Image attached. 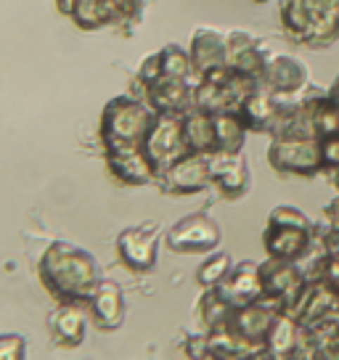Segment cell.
Wrapping results in <instances>:
<instances>
[{"instance_id": "cell-26", "label": "cell", "mask_w": 339, "mask_h": 360, "mask_svg": "<svg viewBox=\"0 0 339 360\" xmlns=\"http://www.w3.org/2000/svg\"><path fill=\"white\" fill-rule=\"evenodd\" d=\"M318 360H339V337L331 339V342H326V345L321 347Z\"/></svg>"}, {"instance_id": "cell-18", "label": "cell", "mask_w": 339, "mask_h": 360, "mask_svg": "<svg viewBox=\"0 0 339 360\" xmlns=\"http://www.w3.org/2000/svg\"><path fill=\"white\" fill-rule=\"evenodd\" d=\"M183 120V138H186V148L191 154H215V120L212 114L204 109H188L181 117Z\"/></svg>"}, {"instance_id": "cell-17", "label": "cell", "mask_w": 339, "mask_h": 360, "mask_svg": "<svg viewBox=\"0 0 339 360\" xmlns=\"http://www.w3.org/2000/svg\"><path fill=\"white\" fill-rule=\"evenodd\" d=\"M207 334V352L220 360H262L265 358V347L247 342L238 337L234 328H215V331H204Z\"/></svg>"}, {"instance_id": "cell-14", "label": "cell", "mask_w": 339, "mask_h": 360, "mask_svg": "<svg viewBox=\"0 0 339 360\" xmlns=\"http://www.w3.org/2000/svg\"><path fill=\"white\" fill-rule=\"evenodd\" d=\"M223 300H226L234 310L236 307H247L262 300V281H260V262H238L231 268L226 281L215 289Z\"/></svg>"}, {"instance_id": "cell-25", "label": "cell", "mask_w": 339, "mask_h": 360, "mask_svg": "<svg viewBox=\"0 0 339 360\" xmlns=\"http://www.w3.org/2000/svg\"><path fill=\"white\" fill-rule=\"evenodd\" d=\"M318 281H324L331 292L339 294V257H331V255H328L326 262H324V270H321V278H318Z\"/></svg>"}, {"instance_id": "cell-23", "label": "cell", "mask_w": 339, "mask_h": 360, "mask_svg": "<svg viewBox=\"0 0 339 360\" xmlns=\"http://www.w3.org/2000/svg\"><path fill=\"white\" fill-rule=\"evenodd\" d=\"M27 358V339L22 334H0V360Z\"/></svg>"}, {"instance_id": "cell-12", "label": "cell", "mask_w": 339, "mask_h": 360, "mask_svg": "<svg viewBox=\"0 0 339 360\" xmlns=\"http://www.w3.org/2000/svg\"><path fill=\"white\" fill-rule=\"evenodd\" d=\"M316 228H302V225H276L268 223L265 228V252L273 259H286V262H300L307 255L313 244Z\"/></svg>"}, {"instance_id": "cell-6", "label": "cell", "mask_w": 339, "mask_h": 360, "mask_svg": "<svg viewBox=\"0 0 339 360\" xmlns=\"http://www.w3.org/2000/svg\"><path fill=\"white\" fill-rule=\"evenodd\" d=\"M220 244V225L210 214H188L170 228L167 247L178 255H210Z\"/></svg>"}, {"instance_id": "cell-1", "label": "cell", "mask_w": 339, "mask_h": 360, "mask_svg": "<svg viewBox=\"0 0 339 360\" xmlns=\"http://www.w3.org/2000/svg\"><path fill=\"white\" fill-rule=\"evenodd\" d=\"M37 276H40L43 289L56 302L88 304L96 286L101 283L98 262L85 249L67 244V241H53L43 252V257L37 262Z\"/></svg>"}, {"instance_id": "cell-24", "label": "cell", "mask_w": 339, "mask_h": 360, "mask_svg": "<svg viewBox=\"0 0 339 360\" xmlns=\"http://www.w3.org/2000/svg\"><path fill=\"white\" fill-rule=\"evenodd\" d=\"M321 159H324V169L339 172V135L321 141Z\"/></svg>"}, {"instance_id": "cell-5", "label": "cell", "mask_w": 339, "mask_h": 360, "mask_svg": "<svg viewBox=\"0 0 339 360\" xmlns=\"http://www.w3.org/2000/svg\"><path fill=\"white\" fill-rule=\"evenodd\" d=\"M141 146L146 151V157L151 159V165L157 167V172H165L172 162H178L183 154H188L186 138H183V120L175 114H157V120H154Z\"/></svg>"}, {"instance_id": "cell-29", "label": "cell", "mask_w": 339, "mask_h": 360, "mask_svg": "<svg viewBox=\"0 0 339 360\" xmlns=\"http://www.w3.org/2000/svg\"><path fill=\"white\" fill-rule=\"evenodd\" d=\"M331 175H334V186L339 188V172H331Z\"/></svg>"}, {"instance_id": "cell-22", "label": "cell", "mask_w": 339, "mask_h": 360, "mask_svg": "<svg viewBox=\"0 0 339 360\" xmlns=\"http://www.w3.org/2000/svg\"><path fill=\"white\" fill-rule=\"evenodd\" d=\"M234 268V259L226 252H210V257L204 259L199 270H196V283L202 289H217L220 283L226 281V276Z\"/></svg>"}, {"instance_id": "cell-20", "label": "cell", "mask_w": 339, "mask_h": 360, "mask_svg": "<svg viewBox=\"0 0 339 360\" xmlns=\"http://www.w3.org/2000/svg\"><path fill=\"white\" fill-rule=\"evenodd\" d=\"M215 120V151L220 154H241L247 141V127L241 122L238 112H217Z\"/></svg>"}, {"instance_id": "cell-31", "label": "cell", "mask_w": 339, "mask_h": 360, "mask_svg": "<svg viewBox=\"0 0 339 360\" xmlns=\"http://www.w3.org/2000/svg\"><path fill=\"white\" fill-rule=\"evenodd\" d=\"M262 360H265V358H262Z\"/></svg>"}, {"instance_id": "cell-4", "label": "cell", "mask_w": 339, "mask_h": 360, "mask_svg": "<svg viewBox=\"0 0 339 360\" xmlns=\"http://www.w3.org/2000/svg\"><path fill=\"white\" fill-rule=\"evenodd\" d=\"M260 281H262V300L276 304L281 313H289L294 302L300 300L302 289L307 286V278L297 262L268 257L260 262Z\"/></svg>"}, {"instance_id": "cell-15", "label": "cell", "mask_w": 339, "mask_h": 360, "mask_svg": "<svg viewBox=\"0 0 339 360\" xmlns=\"http://www.w3.org/2000/svg\"><path fill=\"white\" fill-rule=\"evenodd\" d=\"M279 307L271 304L268 300H260L255 304H247V307H236L231 313V321H228V328H234L238 337H244L247 342H255V345H265V337L271 326L279 318Z\"/></svg>"}, {"instance_id": "cell-10", "label": "cell", "mask_w": 339, "mask_h": 360, "mask_svg": "<svg viewBox=\"0 0 339 360\" xmlns=\"http://www.w3.org/2000/svg\"><path fill=\"white\" fill-rule=\"evenodd\" d=\"M106 165H109V172L122 186H148L159 178L157 167L146 157L143 146L106 148Z\"/></svg>"}, {"instance_id": "cell-27", "label": "cell", "mask_w": 339, "mask_h": 360, "mask_svg": "<svg viewBox=\"0 0 339 360\" xmlns=\"http://www.w3.org/2000/svg\"><path fill=\"white\" fill-rule=\"evenodd\" d=\"M326 220H328V225H331L334 231H339V199H334V202H331V207L326 210Z\"/></svg>"}, {"instance_id": "cell-16", "label": "cell", "mask_w": 339, "mask_h": 360, "mask_svg": "<svg viewBox=\"0 0 339 360\" xmlns=\"http://www.w3.org/2000/svg\"><path fill=\"white\" fill-rule=\"evenodd\" d=\"M307 69L302 61H297L292 56H279L273 58L271 64L265 67V75H262V85L268 88V93L279 96V98H289L294 93L307 85Z\"/></svg>"}, {"instance_id": "cell-13", "label": "cell", "mask_w": 339, "mask_h": 360, "mask_svg": "<svg viewBox=\"0 0 339 360\" xmlns=\"http://www.w3.org/2000/svg\"><path fill=\"white\" fill-rule=\"evenodd\" d=\"M210 183L223 199H241L249 191V167L244 154H210Z\"/></svg>"}, {"instance_id": "cell-19", "label": "cell", "mask_w": 339, "mask_h": 360, "mask_svg": "<svg viewBox=\"0 0 339 360\" xmlns=\"http://www.w3.org/2000/svg\"><path fill=\"white\" fill-rule=\"evenodd\" d=\"M302 339V326L289 313H279L276 323L265 337V360H286Z\"/></svg>"}, {"instance_id": "cell-9", "label": "cell", "mask_w": 339, "mask_h": 360, "mask_svg": "<svg viewBox=\"0 0 339 360\" xmlns=\"http://www.w3.org/2000/svg\"><path fill=\"white\" fill-rule=\"evenodd\" d=\"M91 326L88 304L82 302H58L48 315V334L51 342L61 349H75L85 342Z\"/></svg>"}, {"instance_id": "cell-21", "label": "cell", "mask_w": 339, "mask_h": 360, "mask_svg": "<svg viewBox=\"0 0 339 360\" xmlns=\"http://www.w3.org/2000/svg\"><path fill=\"white\" fill-rule=\"evenodd\" d=\"M196 313H199V321H202L204 331H215V328L228 326L234 307H231L215 289H202V300L196 304Z\"/></svg>"}, {"instance_id": "cell-30", "label": "cell", "mask_w": 339, "mask_h": 360, "mask_svg": "<svg viewBox=\"0 0 339 360\" xmlns=\"http://www.w3.org/2000/svg\"><path fill=\"white\" fill-rule=\"evenodd\" d=\"M337 337H339V328H337Z\"/></svg>"}, {"instance_id": "cell-2", "label": "cell", "mask_w": 339, "mask_h": 360, "mask_svg": "<svg viewBox=\"0 0 339 360\" xmlns=\"http://www.w3.org/2000/svg\"><path fill=\"white\" fill-rule=\"evenodd\" d=\"M157 120V114L151 112V106L141 98H114L106 103L101 114V141L106 148L120 146H141L151 124Z\"/></svg>"}, {"instance_id": "cell-7", "label": "cell", "mask_w": 339, "mask_h": 360, "mask_svg": "<svg viewBox=\"0 0 339 360\" xmlns=\"http://www.w3.org/2000/svg\"><path fill=\"white\" fill-rule=\"evenodd\" d=\"M159 231L154 225H133L117 236V257L130 273H151L157 268Z\"/></svg>"}, {"instance_id": "cell-11", "label": "cell", "mask_w": 339, "mask_h": 360, "mask_svg": "<svg viewBox=\"0 0 339 360\" xmlns=\"http://www.w3.org/2000/svg\"><path fill=\"white\" fill-rule=\"evenodd\" d=\"M88 315H91V326H96L103 334H112L117 328H122L127 304H124V294L120 289V283L101 278L93 297L88 300Z\"/></svg>"}, {"instance_id": "cell-28", "label": "cell", "mask_w": 339, "mask_h": 360, "mask_svg": "<svg viewBox=\"0 0 339 360\" xmlns=\"http://www.w3.org/2000/svg\"><path fill=\"white\" fill-rule=\"evenodd\" d=\"M199 360H220V358H215V355H210V352H207V355H202Z\"/></svg>"}, {"instance_id": "cell-8", "label": "cell", "mask_w": 339, "mask_h": 360, "mask_svg": "<svg viewBox=\"0 0 339 360\" xmlns=\"http://www.w3.org/2000/svg\"><path fill=\"white\" fill-rule=\"evenodd\" d=\"M157 183L172 196H191L204 191L210 183V157L207 154H183L178 162H172L165 172H159Z\"/></svg>"}, {"instance_id": "cell-3", "label": "cell", "mask_w": 339, "mask_h": 360, "mask_svg": "<svg viewBox=\"0 0 339 360\" xmlns=\"http://www.w3.org/2000/svg\"><path fill=\"white\" fill-rule=\"evenodd\" d=\"M268 162L273 169H279L283 175L313 178L324 169L321 141L313 135H276L271 148H268Z\"/></svg>"}]
</instances>
